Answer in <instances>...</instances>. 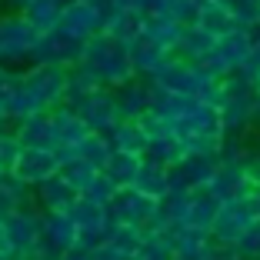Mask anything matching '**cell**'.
<instances>
[{
	"label": "cell",
	"mask_w": 260,
	"mask_h": 260,
	"mask_svg": "<svg viewBox=\"0 0 260 260\" xmlns=\"http://www.w3.org/2000/svg\"><path fill=\"white\" fill-rule=\"evenodd\" d=\"M80 67L90 70L93 80L107 90H117V87L130 84L134 80V67H130V54H127V44L107 37V34H97L93 40L84 44V54H80Z\"/></svg>",
	"instance_id": "6da1fadb"
},
{
	"label": "cell",
	"mask_w": 260,
	"mask_h": 260,
	"mask_svg": "<svg viewBox=\"0 0 260 260\" xmlns=\"http://www.w3.org/2000/svg\"><path fill=\"white\" fill-rule=\"evenodd\" d=\"M253 97H257V84H250L244 74H230L220 80V123L223 134H244L253 123Z\"/></svg>",
	"instance_id": "7a4b0ae2"
},
{
	"label": "cell",
	"mask_w": 260,
	"mask_h": 260,
	"mask_svg": "<svg viewBox=\"0 0 260 260\" xmlns=\"http://www.w3.org/2000/svg\"><path fill=\"white\" fill-rule=\"evenodd\" d=\"M257 220H260V200H257V193L227 200V204L220 207V214H217L214 227H210V240H214V244H223V247H234Z\"/></svg>",
	"instance_id": "3957f363"
},
{
	"label": "cell",
	"mask_w": 260,
	"mask_h": 260,
	"mask_svg": "<svg viewBox=\"0 0 260 260\" xmlns=\"http://www.w3.org/2000/svg\"><path fill=\"white\" fill-rule=\"evenodd\" d=\"M253 40H257V34H253V30L237 27L234 34H227V37L217 40L214 50L207 54V60L200 63V67H204L210 77H217V80H223V77H230V74H240V67H244L247 54H250Z\"/></svg>",
	"instance_id": "277c9868"
},
{
	"label": "cell",
	"mask_w": 260,
	"mask_h": 260,
	"mask_svg": "<svg viewBox=\"0 0 260 260\" xmlns=\"http://www.w3.org/2000/svg\"><path fill=\"white\" fill-rule=\"evenodd\" d=\"M40 217H44V210H40L37 204H27V207L14 210V214L4 220V227H7V240H10V257H14V260H30L34 253L40 250V244H44Z\"/></svg>",
	"instance_id": "5b68a950"
},
{
	"label": "cell",
	"mask_w": 260,
	"mask_h": 260,
	"mask_svg": "<svg viewBox=\"0 0 260 260\" xmlns=\"http://www.w3.org/2000/svg\"><path fill=\"white\" fill-rule=\"evenodd\" d=\"M40 34L34 30V23L17 10V14L0 17V67L17 60H30L34 47H37Z\"/></svg>",
	"instance_id": "8992f818"
},
{
	"label": "cell",
	"mask_w": 260,
	"mask_h": 260,
	"mask_svg": "<svg viewBox=\"0 0 260 260\" xmlns=\"http://www.w3.org/2000/svg\"><path fill=\"white\" fill-rule=\"evenodd\" d=\"M70 110H77V117L87 123V130H90V134H104V137H110V134H114V127L123 120L120 107H117V93L107 90V87L93 90L90 97H84L77 107H70Z\"/></svg>",
	"instance_id": "52a82bcc"
},
{
	"label": "cell",
	"mask_w": 260,
	"mask_h": 260,
	"mask_svg": "<svg viewBox=\"0 0 260 260\" xmlns=\"http://www.w3.org/2000/svg\"><path fill=\"white\" fill-rule=\"evenodd\" d=\"M80 54H84V44H77L74 37L60 30H50V34H40L37 47H34V67H63V70H74L80 63Z\"/></svg>",
	"instance_id": "ba28073f"
},
{
	"label": "cell",
	"mask_w": 260,
	"mask_h": 260,
	"mask_svg": "<svg viewBox=\"0 0 260 260\" xmlns=\"http://www.w3.org/2000/svg\"><path fill=\"white\" fill-rule=\"evenodd\" d=\"M153 214H157V204L147 200V197H140V193L130 190V187L117 190L114 197H110V204H107L110 223H123V227H137V230L150 227Z\"/></svg>",
	"instance_id": "9c48e42d"
},
{
	"label": "cell",
	"mask_w": 260,
	"mask_h": 260,
	"mask_svg": "<svg viewBox=\"0 0 260 260\" xmlns=\"http://www.w3.org/2000/svg\"><path fill=\"white\" fill-rule=\"evenodd\" d=\"M60 174V157L54 150H34V147H23L20 160L14 167V177L20 180L27 190H37L40 184H47L50 177Z\"/></svg>",
	"instance_id": "30bf717a"
},
{
	"label": "cell",
	"mask_w": 260,
	"mask_h": 260,
	"mask_svg": "<svg viewBox=\"0 0 260 260\" xmlns=\"http://www.w3.org/2000/svg\"><path fill=\"white\" fill-rule=\"evenodd\" d=\"M20 77H23V84L44 100L47 110L60 107L63 97H67V70L63 67H30V70H23Z\"/></svg>",
	"instance_id": "8fae6325"
},
{
	"label": "cell",
	"mask_w": 260,
	"mask_h": 260,
	"mask_svg": "<svg viewBox=\"0 0 260 260\" xmlns=\"http://www.w3.org/2000/svg\"><path fill=\"white\" fill-rule=\"evenodd\" d=\"M47 117H50L54 134H57V157H60V160H67L70 153L77 150V144H80L90 130H87V123L77 117V110H70L67 104H60V107H54V110H47Z\"/></svg>",
	"instance_id": "7c38bea8"
},
{
	"label": "cell",
	"mask_w": 260,
	"mask_h": 260,
	"mask_svg": "<svg viewBox=\"0 0 260 260\" xmlns=\"http://www.w3.org/2000/svg\"><path fill=\"white\" fill-rule=\"evenodd\" d=\"M60 34L74 37L77 44H87L100 34V10L97 4H67L60 14Z\"/></svg>",
	"instance_id": "4fadbf2b"
},
{
	"label": "cell",
	"mask_w": 260,
	"mask_h": 260,
	"mask_svg": "<svg viewBox=\"0 0 260 260\" xmlns=\"http://www.w3.org/2000/svg\"><path fill=\"white\" fill-rule=\"evenodd\" d=\"M214 170H217L214 157H184L170 170V190H180V193L200 190L214 180Z\"/></svg>",
	"instance_id": "5bb4252c"
},
{
	"label": "cell",
	"mask_w": 260,
	"mask_h": 260,
	"mask_svg": "<svg viewBox=\"0 0 260 260\" xmlns=\"http://www.w3.org/2000/svg\"><path fill=\"white\" fill-rule=\"evenodd\" d=\"M174 134L180 140L184 137H227L217 107H207V104H200V100H193V107L187 110L184 120L174 127Z\"/></svg>",
	"instance_id": "9a60e30c"
},
{
	"label": "cell",
	"mask_w": 260,
	"mask_h": 260,
	"mask_svg": "<svg viewBox=\"0 0 260 260\" xmlns=\"http://www.w3.org/2000/svg\"><path fill=\"white\" fill-rule=\"evenodd\" d=\"M127 54H130V67H134V74H137L140 80H153V77L164 70V63L174 57V54H167V50H160L157 44H150L144 34H137V37L127 44Z\"/></svg>",
	"instance_id": "2e32d148"
},
{
	"label": "cell",
	"mask_w": 260,
	"mask_h": 260,
	"mask_svg": "<svg viewBox=\"0 0 260 260\" xmlns=\"http://www.w3.org/2000/svg\"><path fill=\"white\" fill-rule=\"evenodd\" d=\"M40 234H44V244L54 253H67L77 247L80 230L70 220V214H44L40 217Z\"/></svg>",
	"instance_id": "e0dca14e"
},
{
	"label": "cell",
	"mask_w": 260,
	"mask_h": 260,
	"mask_svg": "<svg viewBox=\"0 0 260 260\" xmlns=\"http://www.w3.org/2000/svg\"><path fill=\"white\" fill-rule=\"evenodd\" d=\"M77 197H80V193H77L60 174L50 177L47 184H40L37 190H34V200H37V207L44 214H70V207L77 204Z\"/></svg>",
	"instance_id": "ac0fdd59"
},
{
	"label": "cell",
	"mask_w": 260,
	"mask_h": 260,
	"mask_svg": "<svg viewBox=\"0 0 260 260\" xmlns=\"http://www.w3.org/2000/svg\"><path fill=\"white\" fill-rule=\"evenodd\" d=\"M20 140V147H34V150H54L57 153V134H54V123L50 117L40 114L30 117V120H20V123H10Z\"/></svg>",
	"instance_id": "d6986e66"
},
{
	"label": "cell",
	"mask_w": 260,
	"mask_h": 260,
	"mask_svg": "<svg viewBox=\"0 0 260 260\" xmlns=\"http://www.w3.org/2000/svg\"><path fill=\"white\" fill-rule=\"evenodd\" d=\"M167 234H170V244H174V257L180 260H207V253L214 247L210 234L197 227H174Z\"/></svg>",
	"instance_id": "ffe728a7"
},
{
	"label": "cell",
	"mask_w": 260,
	"mask_h": 260,
	"mask_svg": "<svg viewBox=\"0 0 260 260\" xmlns=\"http://www.w3.org/2000/svg\"><path fill=\"white\" fill-rule=\"evenodd\" d=\"M117 107H120L123 120H140L144 114H150V84L134 77L130 84L117 87Z\"/></svg>",
	"instance_id": "44dd1931"
},
{
	"label": "cell",
	"mask_w": 260,
	"mask_h": 260,
	"mask_svg": "<svg viewBox=\"0 0 260 260\" xmlns=\"http://www.w3.org/2000/svg\"><path fill=\"white\" fill-rule=\"evenodd\" d=\"M130 190H137L140 197L160 204V200L170 193V170H164V167H157V164L144 160V164H140V170H137V177H134V184H130Z\"/></svg>",
	"instance_id": "7402d4cb"
},
{
	"label": "cell",
	"mask_w": 260,
	"mask_h": 260,
	"mask_svg": "<svg viewBox=\"0 0 260 260\" xmlns=\"http://www.w3.org/2000/svg\"><path fill=\"white\" fill-rule=\"evenodd\" d=\"M223 200L217 193H210V187H200V190H190V210H187V227H197V230H207L214 227L217 214H220Z\"/></svg>",
	"instance_id": "603a6c76"
},
{
	"label": "cell",
	"mask_w": 260,
	"mask_h": 260,
	"mask_svg": "<svg viewBox=\"0 0 260 260\" xmlns=\"http://www.w3.org/2000/svg\"><path fill=\"white\" fill-rule=\"evenodd\" d=\"M193 27H200V30L210 34L214 40H220V37H227V34L237 30V20H234V14H230L227 4H210V0H204V7H200Z\"/></svg>",
	"instance_id": "cb8c5ba5"
},
{
	"label": "cell",
	"mask_w": 260,
	"mask_h": 260,
	"mask_svg": "<svg viewBox=\"0 0 260 260\" xmlns=\"http://www.w3.org/2000/svg\"><path fill=\"white\" fill-rule=\"evenodd\" d=\"M187 157L184 150V140L177 137V134H164V137H153L150 144H147V153H144V160L157 164V167L164 170H174L177 164Z\"/></svg>",
	"instance_id": "d4e9b609"
},
{
	"label": "cell",
	"mask_w": 260,
	"mask_h": 260,
	"mask_svg": "<svg viewBox=\"0 0 260 260\" xmlns=\"http://www.w3.org/2000/svg\"><path fill=\"white\" fill-rule=\"evenodd\" d=\"M140 34H144L150 44H157L160 50H167V54H177L184 27H180L177 20H170V17H153V20H144V23H140Z\"/></svg>",
	"instance_id": "484cf974"
},
{
	"label": "cell",
	"mask_w": 260,
	"mask_h": 260,
	"mask_svg": "<svg viewBox=\"0 0 260 260\" xmlns=\"http://www.w3.org/2000/svg\"><path fill=\"white\" fill-rule=\"evenodd\" d=\"M110 144H114V150H120V153L144 157L150 137H147V130L140 127V120H120L114 127V134H110Z\"/></svg>",
	"instance_id": "4316f807"
},
{
	"label": "cell",
	"mask_w": 260,
	"mask_h": 260,
	"mask_svg": "<svg viewBox=\"0 0 260 260\" xmlns=\"http://www.w3.org/2000/svg\"><path fill=\"white\" fill-rule=\"evenodd\" d=\"M140 164H144V157H134V153L114 150V153H110V160L104 164V170H100V174L107 177V180L117 187V190H123V187L134 184V177H137Z\"/></svg>",
	"instance_id": "83f0119b"
},
{
	"label": "cell",
	"mask_w": 260,
	"mask_h": 260,
	"mask_svg": "<svg viewBox=\"0 0 260 260\" xmlns=\"http://www.w3.org/2000/svg\"><path fill=\"white\" fill-rule=\"evenodd\" d=\"M67 7V0H34L30 7L23 10V17L34 23L37 34H50L60 27V14Z\"/></svg>",
	"instance_id": "f1b7e54d"
},
{
	"label": "cell",
	"mask_w": 260,
	"mask_h": 260,
	"mask_svg": "<svg viewBox=\"0 0 260 260\" xmlns=\"http://www.w3.org/2000/svg\"><path fill=\"white\" fill-rule=\"evenodd\" d=\"M217 40L210 37V34H204L200 27H184V34H180V47H177V57L180 60H190V63H204L207 54L214 50Z\"/></svg>",
	"instance_id": "f546056e"
},
{
	"label": "cell",
	"mask_w": 260,
	"mask_h": 260,
	"mask_svg": "<svg viewBox=\"0 0 260 260\" xmlns=\"http://www.w3.org/2000/svg\"><path fill=\"white\" fill-rule=\"evenodd\" d=\"M110 153H114V144H110V137H104V134H87V137L77 144V150L70 153V157H77V160L90 164L93 170H104V164L110 160Z\"/></svg>",
	"instance_id": "4dcf8cb0"
},
{
	"label": "cell",
	"mask_w": 260,
	"mask_h": 260,
	"mask_svg": "<svg viewBox=\"0 0 260 260\" xmlns=\"http://www.w3.org/2000/svg\"><path fill=\"white\" fill-rule=\"evenodd\" d=\"M140 244H144V230H137V227H123V223H110V230H107V244H104V247H110V250L123 253V257H137Z\"/></svg>",
	"instance_id": "1f68e13d"
},
{
	"label": "cell",
	"mask_w": 260,
	"mask_h": 260,
	"mask_svg": "<svg viewBox=\"0 0 260 260\" xmlns=\"http://www.w3.org/2000/svg\"><path fill=\"white\" fill-rule=\"evenodd\" d=\"M93 90H100V84L93 80L90 70H84L80 63H77L74 70H67V97H63V104L67 107H77L84 97H90Z\"/></svg>",
	"instance_id": "d6a6232c"
},
{
	"label": "cell",
	"mask_w": 260,
	"mask_h": 260,
	"mask_svg": "<svg viewBox=\"0 0 260 260\" xmlns=\"http://www.w3.org/2000/svg\"><path fill=\"white\" fill-rule=\"evenodd\" d=\"M60 177L67 180L70 187H74L77 193H87V187H90L93 180L100 177V170H93L90 164L77 160V157H67V160H60Z\"/></svg>",
	"instance_id": "836d02e7"
},
{
	"label": "cell",
	"mask_w": 260,
	"mask_h": 260,
	"mask_svg": "<svg viewBox=\"0 0 260 260\" xmlns=\"http://www.w3.org/2000/svg\"><path fill=\"white\" fill-rule=\"evenodd\" d=\"M134 260H174L170 234H144V244H140Z\"/></svg>",
	"instance_id": "e575fe53"
},
{
	"label": "cell",
	"mask_w": 260,
	"mask_h": 260,
	"mask_svg": "<svg viewBox=\"0 0 260 260\" xmlns=\"http://www.w3.org/2000/svg\"><path fill=\"white\" fill-rule=\"evenodd\" d=\"M20 140H17L14 127H4L0 130V177L4 174H14L17 160H20Z\"/></svg>",
	"instance_id": "d590c367"
},
{
	"label": "cell",
	"mask_w": 260,
	"mask_h": 260,
	"mask_svg": "<svg viewBox=\"0 0 260 260\" xmlns=\"http://www.w3.org/2000/svg\"><path fill=\"white\" fill-rule=\"evenodd\" d=\"M230 14L237 20V27L244 30H257V20H260V0H227Z\"/></svg>",
	"instance_id": "8d00e7d4"
},
{
	"label": "cell",
	"mask_w": 260,
	"mask_h": 260,
	"mask_svg": "<svg viewBox=\"0 0 260 260\" xmlns=\"http://www.w3.org/2000/svg\"><path fill=\"white\" fill-rule=\"evenodd\" d=\"M200 7H204V0H174V7H170V20H177L180 27H193V23H197Z\"/></svg>",
	"instance_id": "74e56055"
},
{
	"label": "cell",
	"mask_w": 260,
	"mask_h": 260,
	"mask_svg": "<svg viewBox=\"0 0 260 260\" xmlns=\"http://www.w3.org/2000/svg\"><path fill=\"white\" fill-rule=\"evenodd\" d=\"M234 250H237L240 260H260V220L247 230L237 244H234Z\"/></svg>",
	"instance_id": "f35d334b"
},
{
	"label": "cell",
	"mask_w": 260,
	"mask_h": 260,
	"mask_svg": "<svg viewBox=\"0 0 260 260\" xmlns=\"http://www.w3.org/2000/svg\"><path fill=\"white\" fill-rule=\"evenodd\" d=\"M174 0H137V20H153V17H170Z\"/></svg>",
	"instance_id": "ab89813d"
},
{
	"label": "cell",
	"mask_w": 260,
	"mask_h": 260,
	"mask_svg": "<svg viewBox=\"0 0 260 260\" xmlns=\"http://www.w3.org/2000/svg\"><path fill=\"white\" fill-rule=\"evenodd\" d=\"M114 193H117V187L110 184V180H107V177H104V174H100L97 180H93V184L87 187V193H80V197H90V200H97V204H104V207H107Z\"/></svg>",
	"instance_id": "60d3db41"
},
{
	"label": "cell",
	"mask_w": 260,
	"mask_h": 260,
	"mask_svg": "<svg viewBox=\"0 0 260 260\" xmlns=\"http://www.w3.org/2000/svg\"><path fill=\"white\" fill-rule=\"evenodd\" d=\"M244 177H247V184H250V190L257 193L260 190V150L244 153Z\"/></svg>",
	"instance_id": "b9f144b4"
},
{
	"label": "cell",
	"mask_w": 260,
	"mask_h": 260,
	"mask_svg": "<svg viewBox=\"0 0 260 260\" xmlns=\"http://www.w3.org/2000/svg\"><path fill=\"white\" fill-rule=\"evenodd\" d=\"M240 74H244L250 84H260V37L253 40V47H250V54H247L244 67H240Z\"/></svg>",
	"instance_id": "7bdbcfd3"
},
{
	"label": "cell",
	"mask_w": 260,
	"mask_h": 260,
	"mask_svg": "<svg viewBox=\"0 0 260 260\" xmlns=\"http://www.w3.org/2000/svg\"><path fill=\"white\" fill-rule=\"evenodd\" d=\"M207 260H240V257H237V250H234V247L214 244V247H210V253H207Z\"/></svg>",
	"instance_id": "ee69618b"
},
{
	"label": "cell",
	"mask_w": 260,
	"mask_h": 260,
	"mask_svg": "<svg viewBox=\"0 0 260 260\" xmlns=\"http://www.w3.org/2000/svg\"><path fill=\"white\" fill-rule=\"evenodd\" d=\"M93 260H134V257H123V253L110 250V247H100V250L93 253Z\"/></svg>",
	"instance_id": "f6af8a7d"
},
{
	"label": "cell",
	"mask_w": 260,
	"mask_h": 260,
	"mask_svg": "<svg viewBox=\"0 0 260 260\" xmlns=\"http://www.w3.org/2000/svg\"><path fill=\"white\" fill-rule=\"evenodd\" d=\"M60 260H93V253H90V250H80V247H74V250L60 253Z\"/></svg>",
	"instance_id": "bcb514c9"
},
{
	"label": "cell",
	"mask_w": 260,
	"mask_h": 260,
	"mask_svg": "<svg viewBox=\"0 0 260 260\" xmlns=\"http://www.w3.org/2000/svg\"><path fill=\"white\" fill-rule=\"evenodd\" d=\"M0 253H10V240H7V227L0 223Z\"/></svg>",
	"instance_id": "7dc6e473"
},
{
	"label": "cell",
	"mask_w": 260,
	"mask_h": 260,
	"mask_svg": "<svg viewBox=\"0 0 260 260\" xmlns=\"http://www.w3.org/2000/svg\"><path fill=\"white\" fill-rule=\"evenodd\" d=\"M253 123L260 127V90H257V97H253Z\"/></svg>",
	"instance_id": "c3c4849f"
},
{
	"label": "cell",
	"mask_w": 260,
	"mask_h": 260,
	"mask_svg": "<svg viewBox=\"0 0 260 260\" xmlns=\"http://www.w3.org/2000/svg\"><path fill=\"white\" fill-rule=\"evenodd\" d=\"M10 4H14V7H20V14H23V10H27V7H30V4H34V0H10Z\"/></svg>",
	"instance_id": "681fc988"
},
{
	"label": "cell",
	"mask_w": 260,
	"mask_h": 260,
	"mask_svg": "<svg viewBox=\"0 0 260 260\" xmlns=\"http://www.w3.org/2000/svg\"><path fill=\"white\" fill-rule=\"evenodd\" d=\"M4 127H10V117H7V110L0 107V130H4Z\"/></svg>",
	"instance_id": "f907efd6"
},
{
	"label": "cell",
	"mask_w": 260,
	"mask_h": 260,
	"mask_svg": "<svg viewBox=\"0 0 260 260\" xmlns=\"http://www.w3.org/2000/svg\"><path fill=\"white\" fill-rule=\"evenodd\" d=\"M67 4H97V0H67Z\"/></svg>",
	"instance_id": "816d5d0a"
},
{
	"label": "cell",
	"mask_w": 260,
	"mask_h": 260,
	"mask_svg": "<svg viewBox=\"0 0 260 260\" xmlns=\"http://www.w3.org/2000/svg\"><path fill=\"white\" fill-rule=\"evenodd\" d=\"M0 260H14V257H10V253H0Z\"/></svg>",
	"instance_id": "f5cc1de1"
},
{
	"label": "cell",
	"mask_w": 260,
	"mask_h": 260,
	"mask_svg": "<svg viewBox=\"0 0 260 260\" xmlns=\"http://www.w3.org/2000/svg\"><path fill=\"white\" fill-rule=\"evenodd\" d=\"M253 34H257V37H260V20H257V30H253Z\"/></svg>",
	"instance_id": "db71d44e"
},
{
	"label": "cell",
	"mask_w": 260,
	"mask_h": 260,
	"mask_svg": "<svg viewBox=\"0 0 260 260\" xmlns=\"http://www.w3.org/2000/svg\"><path fill=\"white\" fill-rule=\"evenodd\" d=\"M210 4H227V0H210Z\"/></svg>",
	"instance_id": "11a10c76"
},
{
	"label": "cell",
	"mask_w": 260,
	"mask_h": 260,
	"mask_svg": "<svg viewBox=\"0 0 260 260\" xmlns=\"http://www.w3.org/2000/svg\"><path fill=\"white\" fill-rule=\"evenodd\" d=\"M257 200H260V190H257Z\"/></svg>",
	"instance_id": "9f6ffc18"
},
{
	"label": "cell",
	"mask_w": 260,
	"mask_h": 260,
	"mask_svg": "<svg viewBox=\"0 0 260 260\" xmlns=\"http://www.w3.org/2000/svg\"><path fill=\"white\" fill-rule=\"evenodd\" d=\"M174 260H180V257H174Z\"/></svg>",
	"instance_id": "6f0895ef"
},
{
	"label": "cell",
	"mask_w": 260,
	"mask_h": 260,
	"mask_svg": "<svg viewBox=\"0 0 260 260\" xmlns=\"http://www.w3.org/2000/svg\"><path fill=\"white\" fill-rule=\"evenodd\" d=\"M257 90H260V84H257Z\"/></svg>",
	"instance_id": "680465c9"
}]
</instances>
